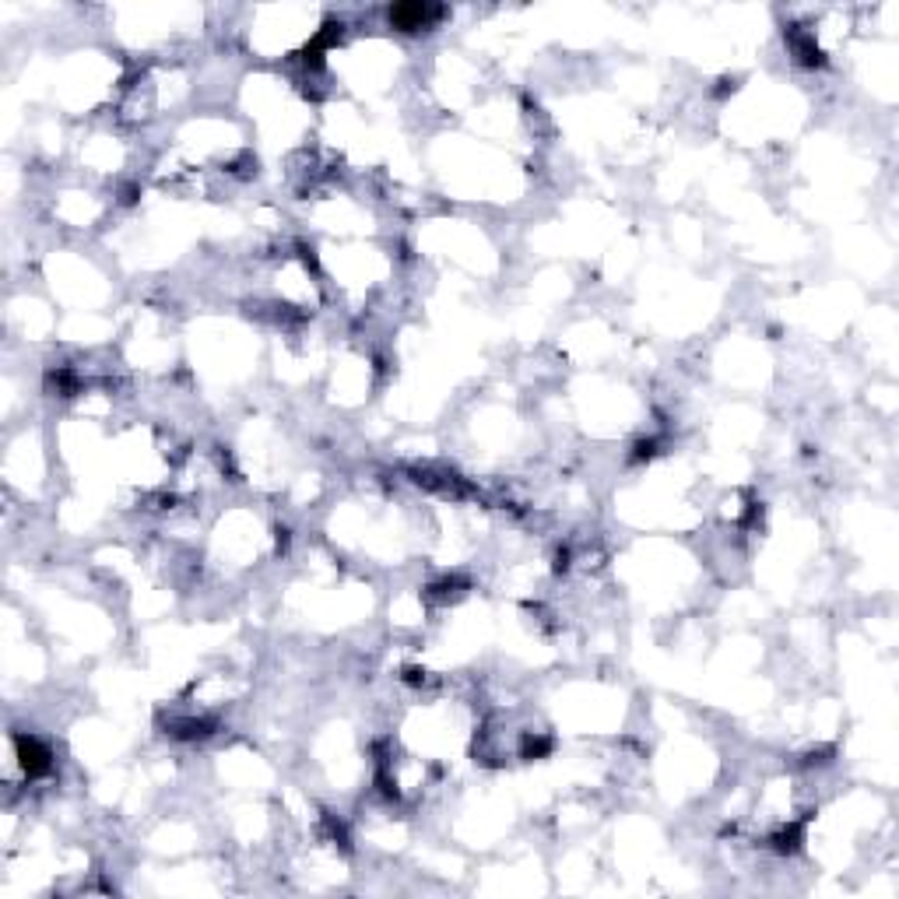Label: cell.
<instances>
[{
	"mask_svg": "<svg viewBox=\"0 0 899 899\" xmlns=\"http://www.w3.org/2000/svg\"><path fill=\"white\" fill-rule=\"evenodd\" d=\"M387 18L401 32H422V29H432L443 18V8H432V4H394L387 11Z\"/></svg>",
	"mask_w": 899,
	"mask_h": 899,
	"instance_id": "cell-1",
	"label": "cell"
}]
</instances>
